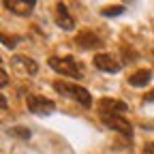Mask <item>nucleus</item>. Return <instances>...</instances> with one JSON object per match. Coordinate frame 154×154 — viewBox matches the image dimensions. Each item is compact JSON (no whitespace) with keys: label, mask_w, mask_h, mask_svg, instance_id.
Segmentation results:
<instances>
[{"label":"nucleus","mask_w":154,"mask_h":154,"mask_svg":"<svg viewBox=\"0 0 154 154\" xmlns=\"http://www.w3.org/2000/svg\"><path fill=\"white\" fill-rule=\"evenodd\" d=\"M54 88L60 92V94H66L69 99H73V101H77L79 105H84V107H90L92 105V94L86 88H82L79 84H71V82L58 79V82H54Z\"/></svg>","instance_id":"f257e3e1"},{"label":"nucleus","mask_w":154,"mask_h":154,"mask_svg":"<svg viewBox=\"0 0 154 154\" xmlns=\"http://www.w3.org/2000/svg\"><path fill=\"white\" fill-rule=\"evenodd\" d=\"M49 66L56 71V73H60V75H66V77H82V69L77 66V60L71 56L66 58H58V56H51L49 58Z\"/></svg>","instance_id":"f03ea898"},{"label":"nucleus","mask_w":154,"mask_h":154,"mask_svg":"<svg viewBox=\"0 0 154 154\" xmlns=\"http://www.w3.org/2000/svg\"><path fill=\"white\" fill-rule=\"evenodd\" d=\"M101 120H103V124L107 128L124 135V137H133V126H131V122L124 118V116H118V113H101Z\"/></svg>","instance_id":"7ed1b4c3"},{"label":"nucleus","mask_w":154,"mask_h":154,"mask_svg":"<svg viewBox=\"0 0 154 154\" xmlns=\"http://www.w3.org/2000/svg\"><path fill=\"white\" fill-rule=\"evenodd\" d=\"M26 105H28V111L41 116V113H51L56 109V103L51 99H45V96H38V94H28L26 96Z\"/></svg>","instance_id":"20e7f679"},{"label":"nucleus","mask_w":154,"mask_h":154,"mask_svg":"<svg viewBox=\"0 0 154 154\" xmlns=\"http://www.w3.org/2000/svg\"><path fill=\"white\" fill-rule=\"evenodd\" d=\"M75 45L82 47V49H99V47H103L105 43H103V38L96 34V32H92V30H82L79 34L75 36Z\"/></svg>","instance_id":"39448f33"},{"label":"nucleus","mask_w":154,"mask_h":154,"mask_svg":"<svg viewBox=\"0 0 154 154\" xmlns=\"http://www.w3.org/2000/svg\"><path fill=\"white\" fill-rule=\"evenodd\" d=\"M92 64L99 69V71H105V73H118L120 71V62L116 60L113 56H109V54H96L94 58H92Z\"/></svg>","instance_id":"423d86ee"},{"label":"nucleus","mask_w":154,"mask_h":154,"mask_svg":"<svg viewBox=\"0 0 154 154\" xmlns=\"http://www.w3.org/2000/svg\"><path fill=\"white\" fill-rule=\"evenodd\" d=\"M54 17H56V24L60 26L62 30H73V28H75V19L71 17V13H69V9H66V5L58 2V5H56V9H54Z\"/></svg>","instance_id":"0eeeda50"},{"label":"nucleus","mask_w":154,"mask_h":154,"mask_svg":"<svg viewBox=\"0 0 154 154\" xmlns=\"http://www.w3.org/2000/svg\"><path fill=\"white\" fill-rule=\"evenodd\" d=\"M126 109H128L126 103L116 101V99H103V101L99 103V116H101V113H118V116H122Z\"/></svg>","instance_id":"6e6552de"},{"label":"nucleus","mask_w":154,"mask_h":154,"mask_svg":"<svg viewBox=\"0 0 154 154\" xmlns=\"http://www.w3.org/2000/svg\"><path fill=\"white\" fill-rule=\"evenodd\" d=\"M11 13H15V15H30L32 13V9H34V2H24V0H5L2 2Z\"/></svg>","instance_id":"1a4fd4ad"},{"label":"nucleus","mask_w":154,"mask_h":154,"mask_svg":"<svg viewBox=\"0 0 154 154\" xmlns=\"http://www.w3.org/2000/svg\"><path fill=\"white\" fill-rule=\"evenodd\" d=\"M150 79H152V71L150 69H139L128 77V84L135 86V88H141V86H148Z\"/></svg>","instance_id":"9d476101"},{"label":"nucleus","mask_w":154,"mask_h":154,"mask_svg":"<svg viewBox=\"0 0 154 154\" xmlns=\"http://www.w3.org/2000/svg\"><path fill=\"white\" fill-rule=\"evenodd\" d=\"M15 62H17V64H22L24 71H28L30 75H34V73L38 71V64L32 60V58H28V56H17V58H15Z\"/></svg>","instance_id":"9b49d317"},{"label":"nucleus","mask_w":154,"mask_h":154,"mask_svg":"<svg viewBox=\"0 0 154 154\" xmlns=\"http://www.w3.org/2000/svg\"><path fill=\"white\" fill-rule=\"evenodd\" d=\"M120 49H122V56L126 58V62H135V58H137V51H135L133 47H128V45L124 43Z\"/></svg>","instance_id":"f8f14e48"},{"label":"nucleus","mask_w":154,"mask_h":154,"mask_svg":"<svg viewBox=\"0 0 154 154\" xmlns=\"http://www.w3.org/2000/svg\"><path fill=\"white\" fill-rule=\"evenodd\" d=\"M124 5H113V7H107V9H103V15H120V13H124Z\"/></svg>","instance_id":"ddd939ff"},{"label":"nucleus","mask_w":154,"mask_h":154,"mask_svg":"<svg viewBox=\"0 0 154 154\" xmlns=\"http://www.w3.org/2000/svg\"><path fill=\"white\" fill-rule=\"evenodd\" d=\"M11 135H15V137H22V139H28V137H30V131L24 128V126H15V128H11Z\"/></svg>","instance_id":"4468645a"},{"label":"nucleus","mask_w":154,"mask_h":154,"mask_svg":"<svg viewBox=\"0 0 154 154\" xmlns=\"http://www.w3.org/2000/svg\"><path fill=\"white\" fill-rule=\"evenodd\" d=\"M2 43L7 47H15L17 45V36H9V34H2Z\"/></svg>","instance_id":"2eb2a0df"},{"label":"nucleus","mask_w":154,"mask_h":154,"mask_svg":"<svg viewBox=\"0 0 154 154\" xmlns=\"http://www.w3.org/2000/svg\"><path fill=\"white\" fill-rule=\"evenodd\" d=\"M9 84V77H7V71H0V86H7Z\"/></svg>","instance_id":"dca6fc26"},{"label":"nucleus","mask_w":154,"mask_h":154,"mask_svg":"<svg viewBox=\"0 0 154 154\" xmlns=\"http://www.w3.org/2000/svg\"><path fill=\"white\" fill-rule=\"evenodd\" d=\"M143 154H154V141L146 143V148H143Z\"/></svg>","instance_id":"f3484780"},{"label":"nucleus","mask_w":154,"mask_h":154,"mask_svg":"<svg viewBox=\"0 0 154 154\" xmlns=\"http://www.w3.org/2000/svg\"><path fill=\"white\" fill-rule=\"evenodd\" d=\"M143 101H154V90H152L150 94H146V96H143Z\"/></svg>","instance_id":"a211bd4d"}]
</instances>
